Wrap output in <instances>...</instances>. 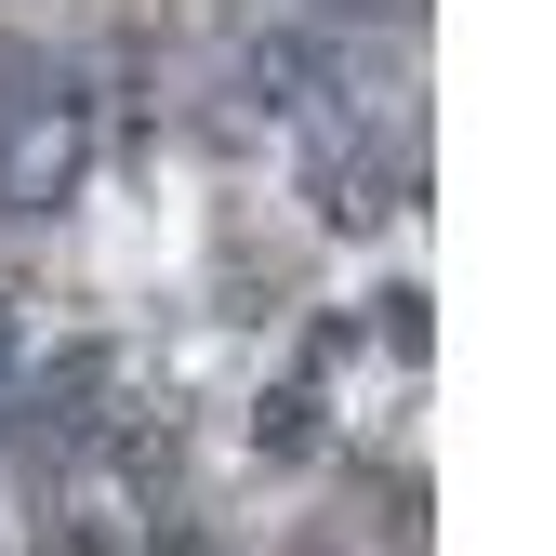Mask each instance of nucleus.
Wrapping results in <instances>:
<instances>
[{
	"mask_svg": "<svg viewBox=\"0 0 556 556\" xmlns=\"http://www.w3.org/2000/svg\"><path fill=\"white\" fill-rule=\"evenodd\" d=\"M93 160V93L53 53H0V213H53Z\"/></svg>",
	"mask_w": 556,
	"mask_h": 556,
	"instance_id": "f257e3e1",
	"label": "nucleus"
},
{
	"mask_svg": "<svg viewBox=\"0 0 556 556\" xmlns=\"http://www.w3.org/2000/svg\"><path fill=\"white\" fill-rule=\"evenodd\" d=\"M305 186H318V213H331V226H384V213H410V147L344 119L331 147H318V173H305Z\"/></svg>",
	"mask_w": 556,
	"mask_h": 556,
	"instance_id": "f03ea898",
	"label": "nucleus"
},
{
	"mask_svg": "<svg viewBox=\"0 0 556 556\" xmlns=\"http://www.w3.org/2000/svg\"><path fill=\"white\" fill-rule=\"evenodd\" d=\"M27 556H119V530H93V517H66V530H40Z\"/></svg>",
	"mask_w": 556,
	"mask_h": 556,
	"instance_id": "7ed1b4c3",
	"label": "nucleus"
}]
</instances>
